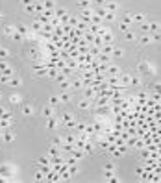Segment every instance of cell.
<instances>
[{"label":"cell","instance_id":"cell-11","mask_svg":"<svg viewBox=\"0 0 161 183\" xmlns=\"http://www.w3.org/2000/svg\"><path fill=\"white\" fill-rule=\"evenodd\" d=\"M81 150L85 152V155H91V154H95V144H93L91 141H85L83 146H81Z\"/></svg>","mask_w":161,"mask_h":183},{"label":"cell","instance_id":"cell-28","mask_svg":"<svg viewBox=\"0 0 161 183\" xmlns=\"http://www.w3.org/2000/svg\"><path fill=\"white\" fill-rule=\"evenodd\" d=\"M67 170H69L70 178H74V176H76V174L80 172V168H78V165H76V163H74V165H69V168H67Z\"/></svg>","mask_w":161,"mask_h":183},{"label":"cell","instance_id":"cell-20","mask_svg":"<svg viewBox=\"0 0 161 183\" xmlns=\"http://www.w3.org/2000/svg\"><path fill=\"white\" fill-rule=\"evenodd\" d=\"M124 56V50L119 48V46H113V52H111V58L113 59H117V58H122Z\"/></svg>","mask_w":161,"mask_h":183},{"label":"cell","instance_id":"cell-40","mask_svg":"<svg viewBox=\"0 0 161 183\" xmlns=\"http://www.w3.org/2000/svg\"><path fill=\"white\" fill-rule=\"evenodd\" d=\"M11 39H13V41H17V43H20V41H26V37H24V35H20L19 32L15 30V33L11 35Z\"/></svg>","mask_w":161,"mask_h":183},{"label":"cell","instance_id":"cell-18","mask_svg":"<svg viewBox=\"0 0 161 183\" xmlns=\"http://www.w3.org/2000/svg\"><path fill=\"white\" fill-rule=\"evenodd\" d=\"M15 30H17V26H11V24H6V26H4V35H8V37H11V35L15 33Z\"/></svg>","mask_w":161,"mask_h":183},{"label":"cell","instance_id":"cell-50","mask_svg":"<svg viewBox=\"0 0 161 183\" xmlns=\"http://www.w3.org/2000/svg\"><path fill=\"white\" fill-rule=\"evenodd\" d=\"M8 81H9V78L6 74H0V83H8Z\"/></svg>","mask_w":161,"mask_h":183},{"label":"cell","instance_id":"cell-46","mask_svg":"<svg viewBox=\"0 0 161 183\" xmlns=\"http://www.w3.org/2000/svg\"><path fill=\"white\" fill-rule=\"evenodd\" d=\"M50 24H52L54 28H56V26H61V22H60V17H52V19H50Z\"/></svg>","mask_w":161,"mask_h":183},{"label":"cell","instance_id":"cell-16","mask_svg":"<svg viewBox=\"0 0 161 183\" xmlns=\"http://www.w3.org/2000/svg\"><path fill=\"white\" fill-rule=\"evenodd\" d=\"M148 30H150V35L158 33V32H161V24L159 22H148Z\"/></svg>","mask_w":161,"mask_h":183},{"label":"cell","instance_id":"cell-23","mask_svg":"<svg viewBox=\"0 0 161 183\" xmlns=\"http://www.w3.org/2000/svg\"><path fill=\"white\" fill-rule=\"evenodd\" d=\"M100 52H102L100 46H96V44H89V54H91L93 58H96V56H98Z\"/></svg>","mask_w":161,"mask_h":183},{"label":"cell","instance_id":"cell-56","mask_svg":"<svg viewBox=\"0 0 161 183\" xmlns=\"http://www.w3.org/2000/svg\"><path fill=\"white\" fill-rule=\"evenodd\" d=\"M0 96H2V94H0Z\"/></svg>","mask_w":161,"mask_h":183},{"label":"cell","instance_id":"cell-9","mask_svg":"<svg viewBox=\"0 0 161 183\" xmlns=\"http://www.w3.org/2000/svg\"><path fill=\"white\" fill-rule=\"evenodd\" d=\"M46 128H48L50 131H54V130H58V128H60V124H58V115H54V117H50V119H48Z\"/></svg>","mask_w":161,"mask_h":183},{"label":"cell","instance_id":"cell-51","mask_svg":"<svg viewBox=\"0 0 161 183\" xmlns=\"http://www.w3.org/2000/svg\"><path fill=\"white\" fill-rule=\"evenodd\" d=\"M113 168H115L113 163H106V165H104V170H113Z\"/></svg>","mask_w":161,"mask_h":183},{"label":"cell","instance_id":"cell-5","mask_svg":"<svg viewBox=\"0 0 161 183\" xmlns=\"http://www.w3.org/2000/svg\"><path fill=\"white\" fill-rule=\"evenodd\" d=\"M121 74H122L121 67H119V65H111V63H109V67H107V70H106V78H107V76H121Z\"/></svg>","mask_w":161,"mask_h":183},{"label":"cell","instance_id":"cell-10","mask_svg":"<svg viewBox=\"0 0 161 183\" xmlns=\"http://www.w3.org/2000/svg\"><path fill=\"white\" fill-rule=\"evenodd\" d=\"M102 41H104V44H113V41H115V35H113V32L107 28V32L102 35Z\"/></svg>","mask_w":161,"mask_h":183},{"label":"cell","instance_id":"cell-26","mask_svg":"<svg viewBox=\"0 0 161 183\" xmlns=\"http://www.w3.org/2000/svg\"><path fill=\"white\" fill-rule=\"evenodd\" d=\"M30 30H32L34 33H39L41 30H43V24L37 22V20H34V22H32V26H30Z\"/></svg>","mask_w":161,"mask_h":183},{"label":"cell","instance_id":"cell-29","mask_svg":"<svg viewBox=\"0 0 161 183\" xmlns=\"http://www.w3.org/2000/svg\"><path fill=\"white\" fill-rule=\"evenodd\" d=\"M124 39H126V41H137V35H135L133 28H132V30H128V32L124 33Z\"/></svg>","mask_w":161,"mask_h":183},{"label":"cell","instance_id":"cell-53","mask_svg":"<svg viewBox=\"0 0 161 183\" xmlns=\"http://www.w3.org/2000/svg\"><path fill=\"white\" fill-rule=\"evenodd\" d=\"M2 17H4V13H2V11H0V20H2Z\"/></svg>","mask_w":161,"mask_h":183},{"label":"cell","instance_id":"cell-52","mask_svg":"<svg viewBox=\"0 0 161 183\" xmlns=\"http://www.w3.org/2000/svg\"><path fill=\"white\" fill-rule=\"evenodd\" d=\"M6 113H8V109H6V107H4V105H0V117H4V115H6Z\"/></svg>","mask_w":161,"mask_h":183},{"label":"cell","instance_id":"cell-43","mask_svg":"<svg viewBox=\"0 0 161 183\" xmlns=\"http://www.w3.org/2000/svg\"><path fill=\"white\" fill-rule=\"evenodd\" d=\"M37 161H39L41 165H50V155H43V157H39Z\"/></svg>","mask_w":161,"mask_h":183},{"label":"cell","instance_id":"cell-38","mask_svg":"<svg viewBox=\"0 0 161 183\" xmlns=\"http://www.w3.org/2000/svg\"><path fill=\"white\" fill-rule=\"evenodd\" d=\"M78 24H80V19L78 17H69V26L70 28H78Z\"/></svg>","mask_w":161,"mask_h":183},{"label":"cell","instance_id":"cell-47","mask_svg":"<svg viewBox=\"0 0 161 183\" xmlns=\"http://www.w3.org/2000/svg\"><path fill=\"white\" fill-rule=\"evenodd\" d=\"M161 41V32H158V33H152V43H159Z\"/></svg>","mask_w":161,"mask_h":183},{"label":"cell","instance_id":"cell-21","mask_svg":"<svg viewBox=\"0 0 161 183\" xmlns=\"http://www.w3.org/2000/svg\"><path fill=\"white\" fill-rule=\"evenodd\" d=\"M58 74H60V70H58L56 67H50V69H48V72H46V78L56 80V78H58Z\"/></svg>","mask_w":161,"mask_h":183},{"label":"cell","instance_id":"cell-1","mask_svg":"<svg viewBox=\"0 0 161 183\" xmlns=\"http://www.w3.org/2000/svg\"><path fill=\"white\" fill-rule=\"evenodd\" d=\"M91 17H93V8H87V9H81L80 15H78V19L81 22H85V24H91Z\"/></svg>","mask_w":161,"mask_h":183},{"label":"cell","instance_id":"cell-36","mask_svg":"<svg viewBox=\"0 0 161 183\" xmlns=\"http://www.w3.org/2000/svg\"><path fill=\"white\" fill-rule=\"evenodd\" d=\"M0 74H6L8 78H13V76H15L17 72H15V69H11V67H8V69H6V70H2Z\"/></svg>","mask_w":161,"mask_h":183},{"label":"cell","instance_id":"cell-33","mask_svg":"<svg viewBox=\"0 0 161 183\" xmlns=\"http://www.w3.org/2000/svg\"><path fill=\"white\" fill-rule=\"evenodd\" d=\"M32 113H34V107L28 105V104H24V105H22V115H24V117H30Z\"/></svg>","mask_w":161,"mask_h":183},{"label":"cell","instance_id":"cell-41","mask_svg":"<svg viewBox=\"0 0 161 183\" xmlns=\"http://www.w3.org/2000/svg\"><path fill=\"white\" fill-rule=\"evenodd\" d=\"M34 180H35V181H44V180H46V176H44V174H43L41 170H37V172H35V178H34Z\"/></svg>","mask_w":161,"mask_h":183},{"label":"cell","instance_id":"cell-55","mask_svg":"<svg viewBox=\"0 0 161 183\" xmlns=\"http://www.w3.org/2000/svg\"><path fill=\"white\" fill-rule=\"evenodd\" d=\"M78 2H80V0H78Z\"/></svg>","mask_w":161,"mask_h":183},{"label":"cell","instance_id":"cell-49","mask_svg":"<svg viewBox=\"0 0 161 183\" xmlns=\"http://www.w3.org/2000/svg\"><path fill=\"white\" fill-rule=\"evenodd\" d=\"M154 91H156V94L161 96V83H156V85H154Z\"/></svg>","mask_w":161,"mask_h":183},{"label":"cell","instance_id":"cell-39","mask_svg":"<svg viewBox=\"0 0 161 183\" xmlns=\"http://www.w3.org/2000/svg\"><path fill=\"white\" fill-rule=\"evenodd\" d=\"M8 58H9V50L0 46V59H8Z\"/></svg>","mask_w":161,"mask_h":183},{"label":"cell","instance_id":"cell-24","mask_svg":"<svg viewBox=\"0 0 161 183\" xmlns=\"http://www.w3.org/2000/svg\"><path fill=\"white\" fill-rule=\"evenodd\" d=\"M61 102H60V96L58 94H52L50 98H48V105H52V107H58Z\"/></svg>","mask_w":161,"mask_h":183},{"label":"cell","instance_id":"cell-30","mask_svg":"<svg viewBox=\"0 0 161 183\" xmlns=\"http://www.w3.org/2000/svg\"><path fill=\"white\" fill-rule=\"evenodd\" d=\"M56 8H58V6H56L54 0H44V9H46V11H54Z\"/></svg>","mask_w":161,"mask_h":183},{"label":"cell","instance_id":"cell-19","mask_svg":"<svg viewBox=\"0 0 161 183\" xmlns=\"http://www.w3.org/2000/svg\"><path fill=\"white\" fill-rule=\"evenodd\" d=\"M121 22H124V24H128V26H132V28H133V13H126V15L122 17Z\"/></svg>","mask_w":161,"mask_h":183},{"label":"cell","instance_id":"cell-42","mask_svg":"<svg viewBox=\"0 0 161 183\" xmlns=\"http://www.w3.org/2000/svg\"><path fill=\"white\" fill-rule=\"evenodd\" d=\"M119 28H121V32H122V33H126L128 30H132V26H128V24H124V22H121V20H119Z\"/></svg>","mask_w":161,"mask_h":183},{"label":"cell","instance_id":"cell-32","mask_svg":"<svg viewBox=\"0 0 161 183\" xmlns=\"http://www.w3.org/2000/svg\"><path fill=\"white\" fill-rule=\"evenodd\" d=\"M146 20V13H137V15H133V22L135 24H141Z\"/></svg>","mask_w":161,"mask_h":183},{"label":"cell","instance_id":"cell-7","mask_svg":"<svg viewBox=\"0 0 161 183\" xmlns=\"http://www.w3.org/2000/svg\"><path fill=\"white\" fill-rule=\"evenodd\" d=\"M78 107L83 109V111H87V109H93V107H95V104H93V100H89V98H85V96H83V98L78 102Z\"/></svg>","mask_w":161,"mask_h":183},{"label":"cell","instance_id":"cell-35","mask_svg":"<svg viewBox=\"0 0 161 183\" xmlns=\"http://www.w3.org/2000/svg\"><path fill=\"white\" fill-rule=\"evenodd\" d=\"M139 43H141V44H150V43H152V35H148V33H143V37L139 39Z\"/></svg>","mask_w":161,"mask_h":183},{"label":"cell","instance_id":"cell-48","mask_svg":"<svg viewBox=\"0 0 161 183\" xmlns=\"http://www.w3.org/2000/svg\"><path fill=\"white\" fill-rule=\"evenodd\" d=\"M8 67H9V65H8V61H6V59H0V72H2V70H6Z\"/></svg>","mask_w":161,"mask_h":183},{"label":"cell","instance_id":"cell-4","mask_svg":"<svg viewBox=\"0 0 161 183\" xmlns=\"http://www.w3.org/2000/svg\"><path fill=\"white\" fill-rule=\"evenodd\" d=\"M143 85V78L139 72H132V81H130V87H133V89H139Z\"/></svg>","mask_w":161,"mask_h":183},{"label":"cell","instance_id":"cell-15","mask_svg":"<svg viewBox=\"0 0 161 183\" xmlns=\"http://www.w3.org/2000/svg\"><path fill=\"white\" fill-rule=\"evenodd\" d=\"M60 91H72V83H70V78L60 81Z\"/></svg>","mask_w":161,"mask_h":183},{"label":"cell","instance_id":"cell-45","mask_svg":"<svg viewBox=\"0 0 161 183\" xmlns=\"http://www.w3.org/2000/svg\"><path fill=\"white\" fill-rule=\"evenodd\" d=\"M20 2H22V6L26 8V6H34V4H37L39 0H20Z\"/></svg>","mask_w":161,"mask_h":183},{"label":"cell","instance_id":"cell-2","mask_svg":"<svg viewBox=\"0 0 161 183\" xmlns=\"http://www.w3.org/2000/svg\"><path fill=\"white\" fill-rule=\"evenodd\" d=\"M137 72L139 74H148V76H152L154 74V67L150 65V63H139V67H137Z\"/></svg>","mask_w":161,"mask_h":183},{"label":"cell","instance_id":"cell-37","mask_svg":"<svg viewBox=\"0 0 161 183\" xmlns=\"http://www.w3.org/2000/svg\"><path fill=\"white\" fill-rule=\"evenodd\" d=\"M63 15H67V9H65V8H56V9H54V17H63Z\"/></svg>","mask_w":161,"mask_h":183},{"label":"cell","instance_id":"cell-13","mask_svg":"<svg viewBox=\"0 0 161 183\" xmlns=\"http://www.w3.org/2000/svg\"><path fill=\"white\" fill-rule=\"evenodd\" d=\"M104 8H106L107 11H113V13H117V9H119V2H115V0H107V2L104 4Z\"/></svg>","mask_w":161,"mask_h":183},{"label":"cell","instance_id":"cell-27","mask_svg":"<svg viewBox=\"0 0 161 183\" xmlns=\"http://www.w3.org/2000/svg\"><path fill=\"white\" fill-rule=\"evenodd\" d=\"M8 83H9L11 87H20V83H22V80H20V78L17 76V74H15L13 78H9V81H8Z\"/></svg>","mask_w":161,"mask_h":183},{"label":"cell","instance_id":"cell-8","mask_svg":"<svg viewBox=\"0 0 161 183\" xmlns=\"http://www.w3.org/2000/svg\"><path fill=\"white\" fill-rule=\"evenodd\" d=\"M41 115H43L44 119H50V117L56 115V107H52V105H44V107L41 109Z\"/></svg>","mask_w":161,"mask_h":183},{"label":"cell","instance_id":"cell-22","mask_svg":"<svg viewBox=\"0 0 161 183\" xmlns=\"http://www.w3.org/2000/svg\"><path fill=\"white\" fill-rule=\"evenodd\" d=\"M104 180H106V181H117L113 170H104Z\"/></svg>","mask_w":161,"mask_h":183},{"label":"cell","instance_id":"cell-6","mask_svg":"<svg viewBox=\"0 0 161 183\" xmlns=\"http://www.w3.org/2000/svg\"><path fill=\"white\" fill-rule=\"evenodd\" d=\"M15 131L11 130V128H8V130H4V133H2V141L4 142H13L15 141Z\"/></svg>","mask_w":161,"mask_h":183},{"label":"cell","instance_id":"cell-34","mask_svg":"<svg viewBox=\"0 0 161 183\" xmlns=\"http://www.w3.org/2000/svg\"><path fill=\"white\" fill-rule=\"evenodd\" d=\"M113 46H115V44H102L100 50L104 52V54H109V56H111V52H113Z\"/></svg>","mask_w":161,"mask_h":183},{"label":"cell","instance_id":"cell-12","mask_svg":"<svg viewBox=\"0 0 161 183\" xmlns=\"http://www.w3.org/2000/svg\"><path fill=\"white\" fill-rule=\"evenodd\" d=\"M60 102L61 104H67V102H70L72 100V94H70V91H60Z\"/></svg>","mask_w":161,"mask_h":183},{"label":"cell","instance_id":"cell-31","mask_svg":"<svg viewBox=\"0 0 161 183\" xmlns=\"http://www.w3.org/2000/svg\"><path fill=\"white\" fill-rule=\"evenodd\" d=\"M113 20H117V13H113V11H107V13L104 15V22H113Z\"/></svg>","mask_w":161,"mask_h":183},{"label":"cell","instance_id":"cell-17","mask_svg":"<svg viewBox=\"0 0 161 183\" xmlns=\"http://www.w3.org/2000/svg\"><path fill=\"white\" fill-rule=\"evenodd\" d=\"M17 32H19L20 35H24V37H28V35H30V32H32V30H30V28H28V26H26V24H20V26H17Z\"/></svg>","mask_w":161,"mask_h":183},{"label":"cell","instance_id":"cell-25","mask_svg":"<svg viewBox=\"0 0 161 183\" xmlns=\"http://www.w3.org/2000/svg\"><path fill=\"white\" fill-rule=\"evenodd\" d=\"M48 155H50V157H56V155H61V148H58L56 144H52V146H50V152H48Z\"/></svg>","mask_w":161,"mask_h":183},{"label":"cell","instance_id":"cell-3","mask_svg":"<svg viewBox=\"0 0 161 183\" xmlns=\"http://www.w3.org/2000/svg\"><path fill=\"white\" fill-rule=\"evenodd\" d=\"M0 176H4V178L11 180V178L15 176V170H13L9 165H2V166H0Z\"/></svg>","mask_w":161,"mask_h":183},{"label":"cell","instance_id":"cell-44","mask_svg":"<svg viewBox=\"0 0 161 183\" xmlns=\"http://www.w3.org/2000/svg\"><path fill=\"white\" fill-rule=\"evenodd\" d=\"M9 102H11V104H20V96L19 94H11V96H9Z\"/></svg>","mask_w":161,"mask_h":183},{"label":"cell","instance_id":"cell-54","mask_svg":"<svg viewBox=\"0 0 161 183\" xmlns=\"http://www.w3.org/2000/svg\"><path fill=\"white\" fill-rule=\"evenodd\" d=\"M115 2H119V0H115Z\"/></svg>","mask_w":161,"mask_h":183},{"label":"cell","instance_id":"cell-14","mask_svg":"<svg viewBox=\"0 0 161 183\" xmlns=\"http://www.w3.org/2000/svg\"><path fill=\"white\" fill-rule=\"evenodd\" d=\"M83 96L89 98V100H93V98L96 96V89H93V87H83Z\"/></svg>","mask_w":161,"mask_h":183}]
</instances>
